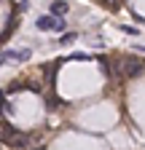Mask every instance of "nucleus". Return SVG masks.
<instances>
[{
    "label": "nucleus",
    "instance_id": "7",
    "mask_svg": "<svg viewBox=\"0 0 145 150\" xmlns=\"http://www.w3.org/2000/svg\"><path fill=\"white\" fill-rule=\"evenodd\" d=\"M137 51H142V54H145V48H142V46H137Z\"/></svg>",
    "mask_w": 145,
    "mask_h": 150
},
{
    "label": "nucleus",
    "instance_id": "2",
    "mask_svg": "<svg viewBox=\"0 0 145 150\" xmlns=\"http://www.w3.org/2000/svg\"><path fill=\"white\" fill-rule=\"evenodd\" d=\"M35 27H38L41 32H65L67 22H65V19H59V16H51V13H46V16H38Z\"/></svg>",
    "mask_w": 145,
    "mask_h": 150
},
{
    "label": "nucleus",
    "instance_id": "4",
    "mask_svg": "<svg viewBox=\"0 0 145 150\" xmlns=\"http://www.w3.org/2000/svg\"><path fill=\"white\" fill-rule=\"evenodd\" d=\"M140 70H142V62H137V59L124 62V75H137Z\"/></svg>",
    "mask_w": 145,
    "mask_h": 150
},
{
    "label": "nucleus",
    "instance_id": "6",
    "mask_svg": "<svg viewBox=\"0 0 145 150\" xmlns=\"http://www.w3.org/2000/svg\"><path fill=\"white\" fill-rule=\"evenodd\" d=\"M121 30H124L126 35H137V32H140L137 27H129V24H121Z\"/></svg>",
    "mask_w": 145,
    "mask_h": 150
},
{
    "label": "nucleus",
    "instance_id": "5",
    "mask_svg": "<svg viewBox=\"0 0 145 150\" xmlns=\"http://www.w3.org/2000/svg\"><path fill=\"white\" fill-rule=\"evenodd\" d=\"M75 38H78L75 32H65V35H62V40H59V43H72V40H75Z\"/></svg>",
    "mask_w": 145,
    "mask_h": 150
},
{
    "label": "nucleus",
    "instance_id": "3",
    "mask_svg": "<svg viewBox=\"0 0 145 150\" xmlns=\"http://www.w3.org/2000/svg\"><path fill=\"white\" fill-rule=\"evenodd\" d=\"M70 11V6L65 3V0H54V3H51V16H65Z\"/></svg>",
    "mask_w": 145,
    "mask_h": 150
},
{
    "label": "nucleus",
    "instance_id": "1",
    "mask_svg": "<svg viewBox=\"0 0 145 150\" xmlns=\"http://www.w3.org/2000/svg\"><path fill=\"white\" fill-rule=\"evenodd\" d=\"M0 142L8 145V147H16V150H24L30 139H27V134H22V129H16L8 121L0 118Z\"/></svg>",
    "mask_w": 145,
    "mask_h": 150
}]
</instances>
